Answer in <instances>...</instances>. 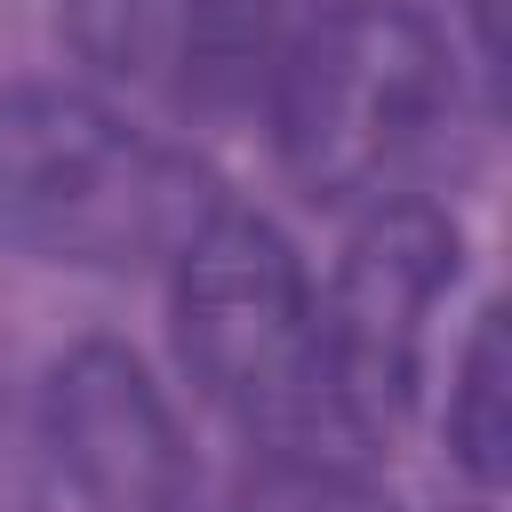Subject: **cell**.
Wrapping results in <instances>:
<instances>
[{
    "label": "cell",
    "mask_w": 512,
    "mask_h": 512,
    "mask_svg": "<svg viewBox=\"0 0 512 512\" xmlns=\"http://www.w3.org/2000/svg\"><path fill=\"white\" fill-rule=\"evenodd\" d=\"M176 352L192 384L304 480H328L368 448L336 400L320 304L296 248L232 200L176 256Z\"/></svg>",
    "instance_id": "1"
},
{
    "label": "cell",
    "mask_w": 512,
    "mask_h": 512,
    "mask_svg": "<svg viewBox=\"0 0 512 512\" xmlns=\"http://www.w3.org/2000/svg\"><path fill=\"white\" fill-rule=\"evenodd\" d=\"M216 208V176L120 120L104 96L64 80H24L0 96V232L32 256L88 272L176 264Z\"/></svg>",
    "instance_id": "2"
},
{
    "label": "cell",
    "mask_w": 512,
    "mask_h": 512,
    "mask_svg": "<svg viewBox=\"0 0 512 512\" xmlns=\"http://www.w3.org/2000/svg\"><path fill=\"white\" fill-rule=\"evenodd\" d=\"M272 136L288 176L328 208L408 200L448 120V56L424 16L384 0H336L272 56Z\"/></svg>",
    "instance_id": "3"
},
{
    "label": "cell",
    "mask_w": 512,
    "mask_h": 512,
    "mask_svg": "<svg viewBox=\"0 0 512 512\" xmlns=\"http://www.w3.org/2000/svg\"><path fill=\"white\" fill-rule=\"evenodd\" d=\"M456 256H464L456 224L424 200H384L352 232L336 296L320 304V344H328V376H336V400L360 424V440L400 424V408L416 400L432 312L456 280Z\"/></svg>",
    "instance_id": "4"
},
{
    "label": "cell",
    "mask_w": 512,
    "mask_h": 512,
    "mask_svg": "<svg viewBox=\"0 0 512 512\" xmlns=\"http://www.w3.org/2000/svg\"><path fill=\"white\" fill-rule=\"evenodd\" d=\"M40 440L56 480L88 512H176L184 504V440L144 376L136 352L120 344H80L48 368L40 400Z\"/></svg>",
    "instance_id": "5"
},
{
    "label": "cell",
    "mask_w": 512,
    "mask_h": 512,
    "mask_svg": "<svg viewBox=\"0 0 512 512\" xmlns=\"http://www.w3.org/2000/svg\"><path fill=\"white\" fill-rule=\"evenodd\" d=\"M64 32L104 80L192 112H224L264 88V56L208 0H64Z\"/></svg>",
    "instance_id": "6"
},
{
    "label": "cell",
    "mask_w": 512,
    "mask_h": 512,
    "mask_svg": "<svg viewBox=\"0 0 512 512\" xmlns=\"http://www.w3.org/2000/svg\"><path fill=\"white\" fill-rule=\"evenodd\" d=\"M448 448L472 472L480 496L504 488L512 464V352H504V312H480L464 360H456V392H448Z\"/></svg>",
    "instance_id": "7"
},
{
    "label": "cell",
    "mask_w": 512,
    "mask_h": 512,
    "mask_svg": "<svg viewBox=\"0 0 512 512\" xmlns=\"http://www.w3.org/2000/svg\"><path fill=\"white\" fill-rule=\"evenodd\" d=\"M48 440H40V416H24L8 392H0V512H48Z\"/></svg>",
    "instance_id": "8"
},
{
    "label": "cell",
    "mask_w": 512,
    "mask_h": 512,
    "mask_svg": "<svg viewBox=\"0 0 512 512\" xmlns=\"http://www.w3.org/2000/svg\"><path fill=\"white\" fill-rule=\"evenodd\" d=\"M208 8H216V16H224V24L264 56V80H272V56H280L312 16H328L336 0H208Z\"/></svg>",
    "instance_id": "9"
},
{
    "label": "cell",
    "mask_w": 512,
    "mask_h": 512,
    "mask_svg": "<svg viewBox=\"0 0 512 512\" xmlns=\"http://www.w3.org/2000/svg\"><path fill=\"white\" fill-rule=\"evenodd\" d=\"M176 512H192V504H176Z\"/></svg>",
    "instance_id": "10"
}]
</instances>
